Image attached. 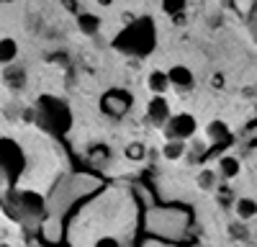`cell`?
<instances>
[{"label": "cell", "instance_id": "ba28073f", "mask_svg": "<svg viewBox=\"0 0 257 247\" xmlns=\"http://www.w3.org/2000/svg\"><path fill=\"white\" fill-rule=\"evenodd\" d=\"M167 75H162V72H155L152 77H149V85H152V90H157V93H162L165 88H167Z\"/></svg>", "mask_w": 257, "mask_h": 247}, {"label": "cell", "instance_id": "8992f818", "mask_svg": "<svg viewBox=\"0 0 257 247\" xmlns=\"http://www.w3.org/2000/svg\"><path fill=\"white\" fill-rule=\"evenodd\" d=\"M149 116H152L155 121H162L165 116H167V103L165 100H152V106H149Z\"/></svg>", "mask_w": 257, "mask_h": 247}, {"label": "cell", "instance_id": "277c9868", "mask_svg": "<svg viewBox=\"0 0 257 247\" xmlns=\"http://www.w3.org/2000/svg\"><path fill=\"white\" fill-rule=\"evenodd\" d=\"M167 80L175 82V85H180V88H190V85H193V75H190L185 67H175L173 72L167 75Z\"/></svg>", "mask_w": 257, "mask_h": 247}, {"label": "cell", "instance_id": "52a82bcc", "mask_svg": "<svg viewBox=\"0 0 257 247\" xmlns=\"http://www.w3.org/2000/svg\"><path fill=\"white\" fill-rule=\"evenodd\" d=\"M221 173H224V178H234V175L239 173V162L231 160V157L221 160Z\"/></svg>", "mask_w": 257, "mask_h": 247}, {"label": "cell", "instance_id": "5b68a950", "mask_svg": "<svg viewBox=\"0 0 257 247\" xmlns=\"http://www.w3.org/2000/svg\"><path fill=\"white\" fill-rule=\"evenodd\" d=\"M237 214H239L242 219H252V216L257 214V201H252V198H242V201L237 203Z\"/></svg>", "mask_w": 257, "mask_h": 247}, {"label": "cell", "instance_id": "30bf717a", "mask_svg": "<svg viewBox=\"0 0 257 247\" xmlns=\"http://www.w3.org/2000/svg\"><path fill=\"white\" fill-rule=\"evenodd\" d=\"M180 152H183V144H180V142H170L167 147H165V155H167V157H178Z\"/></svg>", "mask_w": 257, "mask_h": 247}, {"label": "cell", "instance_id": "7a4b0ae2", "mask_svg": "<svg viewBox=\"0 0 257 247\" xmlns=\"http://www.w3.org/2000/svg\"><path fill=\"white\" fill-rule=\"evenodd\" d=\"M103 108L108 111L111 116H121V113H126V108H128V95H121V93L105 95V98H103Z\"/></svg>", "mask_w": 257, "mask_h": 247}, {"label": "cell", "instance_id": "9c48e42d", "mask_svg": "<svg viewBox=\"0 0 257 247\" xmlns=\"http://www.w3.org/2000/svg\"><path fill=\"white\" fill-rule=\"evenodd\" d=\"M13 54H16V47L11 41H3V44H0V62H8Z\"/></svg>", "mask_w": 257, "mask_h": 247}, {"label": "cell", "instance_id": "6da1fadb", "mask_svg": "<svg viewBox=\"0 0 257 247\" xmlns=\"http://www.w3.org/2000/svg\"><path fill=\"white\" fill-rule=\"evenodd\" d=\"M190 229V211L180 206H160L144 214V232L162 242H183Z\"/></svg>", "mask_w": 257, "mask_h": 247}, {"label": "cell", "instance_id": "3957f363", "mask_svg": "<svg viewBox=\"0 0 257 247\" xmlns=\"http://www.w3.org/2000/svg\"><path fill=\"white\" fill-rule=\"evenodd\" d=\"M170 132H173L175 137H190L193 132H196V121H193V116H178V118H173V124H170Z\"/></svg>", "mask_w": 257, "mask_h": 247}, {"label": "cell", "instance_id": "8fae6325", "mask_svg": "<svg viewBox=\"0 0 257 247\" xmlns=\"http://www.w3.org/2000/svg\"><path fill=\"white\" fill-rule=\"evenodd\" d=\"M95 247H121V242L116 237H103V239H98Z\"/></svg>", "mask_w": 257, "mask_h": 247}]
</instances>
